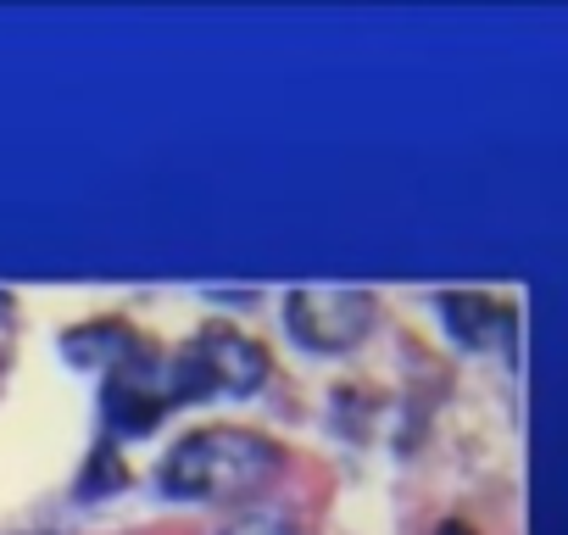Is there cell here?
I'll return each instance as SVG.
<instances>
[{"label":"cell","mask_w":568,"mask_h":535,"mask_svg":"<svg viewBox=\"0 0 568 535\" xmlns=\"http://www.w3.org/2000/svg\"><path fill=\"white\" fill-rule=\"evenodd\" d=\"M278 468H284V457L267 435L217 424V430L184 435L156 463V485H162V496H179V502H229V496H251V491L273 485Z\"/></svg>","instance_id":"obj_1"},{"label":"cell","mask_w":568,"mask_h":535,"mask_svg":"<svg viewBox=\"0 0 568 535\" xmlns=\"http://www.w3.org/2000/svg\"><path fill=\"white\" fill-rule=\"evenodd\" d=\"M262 380H267V352L229 324H206L190 346H179L162 363V385L173 407L206 396H251Z\"/></svg>","instance_id":"obj_2"},{"label":"cell","mask_w":568,"mask_h":535,"mask_svg":"<svg viewBox=\"0 0 568 535\" xmlns=\"http://www.w3.org/2000/svg\"><path fill=\"white\" fill-rule=\"evenodd\" d=\"M284 330L296 346L318 357L352 352L374 330V296L368 291H341V285H307L284 296Z\"/></svg>","instance_id":"obj_3"},{"label":"cell","mask_w":568,"mask_h":535,"mask_svg":"<svg viewBox=\"0 0 568 535\" xmlns=\"http://www.w3.org/2000/svg\"><path fill=\"white\" fill-rule=\"evenodd\" d=\"M101 413H106V430L112 435H151L173 402H168V385H162V363L151 357H129L123 369L106 374V391H101Z\"/></svg>","instance_id":"obj_4"},{"label":"cell","mask_w":568,"mask_h":535,"mask_svg":"<svg viewBox=\"0 0 568 535\" xmlns=\"http://www.w3.org/2000/svg\"><path fill=\"white\" fill-rule=\"evenodd\" d=\"M440 319H446L452 341L468 352H485L490 341H501V346L513 341V313L485 296H440Z\"/></svg>","instance_id":"obj_5"},{"label":"cell","mask_w":568,"mask_h":535,"mask_svg":"<svg viewBox=\"0 0 568 535\" xmlns=\"http://www.w3.org/2000/svg\"><path fill=\"white\" fill-rule=\"evenodd\" d=\"M62 357H68L73 369H123V363L134 357V330L118 324V319L68 330V335H62Z\"/></svg>","instance_id":"obj_6"},{"label":"cell","mask_w":568,"mask_h":535,"mask_svg":"<svg viewBox=\"0 0 568 535\" xmlns=\"http://www.w3.org/2000/svg\"><path fill=\"white\" fill-rule=\"evenodd\" d=\"M123 485H129V468L118 463V446L101 441V446L90 452V468L79 474V496L95 502V496H112V491H123Z\"/></svg>","instance_id":"obj_7"},{"label":"cell","mask_w":568,"mask_h":535,"mask_svg":"<svg viewBox=\"0 0 568 535\" xmlns=\"http://www.w3.org/2000/svg\"><path fill=\"white\" fill-rule=\"evenodd\" d=\"M223 535H302L291 518H278V513H245V518H234Z\"/></svg>","instance_id":"obj_8"},{"label":"cell","mask_w":568,"mask_h":535,"mask_svg":"<svg viewBox=\"0 0 568 535\" xmlns=\"http://www.w3.org/2000/svg\"><path fill=\"white\" fill-rule=\"evenodd\" d=\"M440 535H474L468 524H440Z\"/></svg>","instance_id":"obj_9"}]
</instances>
